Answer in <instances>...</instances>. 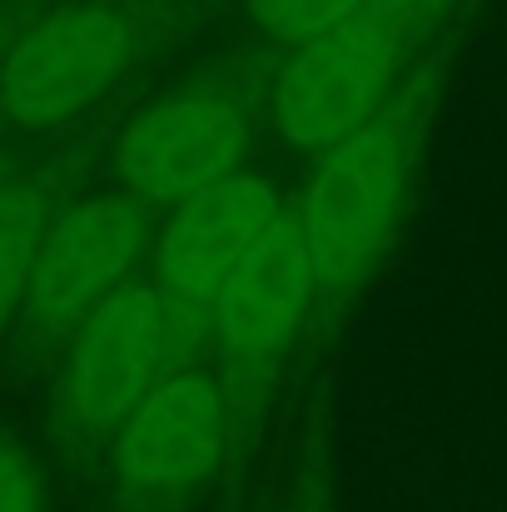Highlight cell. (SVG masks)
Instances as JSON below:
<instances>
[{
  "label": "cell",
  "instance_id": "obj_1",
  "mask_svg": "<svg viewBox=\"0 0 507 512\" xmlns=\"http://www.w3.org/2000/svg\"><path fill=\"white\" fill-rule=\"evenodd\" d=\"M428 85L433 65L403 75V85L373 120H363L348 140L319 155V170L294 204L314 269V324L319 314L338 319L348 309V299L363 289V279L393 239L403 189L413 174V150L423 135Z\"/></svg>",
  "mask_w": 507,
  "mask_h": 512
},
{
  "label": "cell",
  "instance_id": "obj_2",
  "mask_svg": "<svg viewBox=\"0 0 507 512\" xmlns=\"http://www.w3.org/2000/svg\"><path fill=\"white\" fill-rule=\"evenodd\" d=\"M423 40L428 30L418 25H398V20L358 10L329 30L289 45V60L279 65V80L269 95L274 130L299 155L319 160L393 100Z\"/></svg>",
  "mask_w": 507,
  "mask_h": 512
},
{
  "label": "cell",
  "instance_id": "obj_3",
  "mask_svg": "<svg viewBox=\"0 0 507 512\" xmlns=\"http://www.w3.org/2000/svg\"><path fill=\"white\" fill-rule=\"evenodd\" d=\"M179 348L184 343L150 279L115 289L55 358L60 428L85 448H105L115 428L174 373Z\"/></svg>",
  "mask_w": 507,
  "mask_h": 512
},
{
  "label": "cell",
  "instance_id": "obj_4",
  "mask_svg": "<svg viewBox=\"0 0 507 512\" xmlns=\"http://www.w3.org/2000/svg\"><path fill=\"white\" fill-rule=\"evenodd\" d=\"M150 249V209L115 189L90 194L55 214L35 244L25 299H20V334L35 353H55L70 334L140 274V259Z\"/></svg>",
  "mask_w": 507,
  "mask_h": 512
},
{
  "label": "cell",
  "instance_id": "obj_5",
  "mask_svg": "<svg viewBox=\"0 0 507 512\" xmlns=\"http://www.w3.org/2000/svg\"><path fill=\"white\" fill-rule=\"evenodd\" d=\"M234 413L239 408L219 373L174 368L105 443L125 512L189 508L229 453Z\"/></svg>",
  "mask_w": 507,
  "mask_h": 512
},
{
  "label": "cell",
  "instance_id": "obj_6",
  "mask_svg": "<svg viewBox=\"0 0 507 512\" xmlns=\"http://www.w3.org/2000/svg\"><path fill=\"white\" fill-rule=\"evenodd\" d=\"M135 60V25L115 5H60L25 25L0 60V115L50 135L90 115Z\"/></svg>",
  "mask_w": 507,
  "mask_h": 512
},
{
  "label": "cell",
  "instance_id": "obj_7",
  "mask_svg": "<svg viewBox=\"0 0 507 512\" xmlns=\"http://www.w3.org/2000/svg\"><path fill=\"white\" fill-rule=\"evenodd\" d=\"M279 209H284L279 189L249 170L165 209V224L150 249V284L184 348L204 343L224 284L249 259V249L259 244V234L274 224Z\"/></svg>",
  "mask_w": 507,
  "mask_h": 512
},
{
  "label": "cell",
  "instance_id": "obj_8",
  "mask_svg": "<svg viewBox=\"0 0 507 512\" xmlns=\"http://www.w3.org/2000/svg\"><path fill=\"white\" fill-rule=\"evenodd\" d=\"M314 324V269L304 249V229L294 204L274 214L249 259L224 284L204 343L219 358V378L239 408V393L269 383V373L289 358L299 334Z\"/></svg>",
  "mask_w": 507,
  "mask_h": 512
},
{
  "label": "cell",
  "instance_id": "obj_9",
  "mask_svg": "<svg viewBox=\"0 0 507 512\" xmlns=\"http://www.w3.org/2000/svg\"><path fill=\"white\" fill-rule=\"evenodd\" d=\"M249 105L224 85H189L145 105L115 140V179L145 209H169L244 170Z\"/></svg>",
  "mask_w": 507,
  "mask_h": 512
},
{
  "label": "cell",
  "instance_id": "obj_10",
  "mask_svg": "<svg viewBox=\"0 0 507 512\" xmlns=\"http://www.w3.org/2000/svg\"><path fill=\"white\" fill-rule=\"evenodd\" d=\"M45 204H40V189L15 174L5 189H0V334L20 319V299H25V279H30V259H35V244L45 234Z\"/></svg>",
  "mask_w": 507,
  "mask_h": 512
},
{
  "label": "cell",
  "instance_id": "obj_11",
  "mask_svg": "<svg viewBox=\"0 0 507 512\" xmlns=\"http://www.w3.org/2000/svg\"><path fill=\"white\" fill-rule=\"evenodd\" d=\"M244 10H249V20H254L269 40L299 45V40L329 30L338 20L358 15L363 0H244Z\"/></svg>",
  "mask_w": 507,
  "mask_h": 512
},
{
  "label": "cell",
  "instance_id": "obj_12",
  "mask_svg": "<svg viewBox=\"0 0 507 512\" xmlns=\"http://www.w3.org/2000/svg\"><path fill=\"white\" fill-rule=\"evenodd\" d=\"M0 512H45V478L10 433H0Z\"/></svg>",
  "mask_w": 507,
  "mask_h": 512
},
{
  "label": "cell",
  "instance_id": "obj_13",
  "mask_svg": "<svg viewBox=\"0 0 507 512\" xmlns=\"http://www.w3.org/2000/svg\"><path fill=\"white\" fill-rule=\"evenodd\" d=\"M15 174H20V170H15V165H10V160H5V155H0V189H5V184H10V179H15Z\"/></svg>",
  "mask_w": 507,
  "mask_h": 512
}]
</instances>
